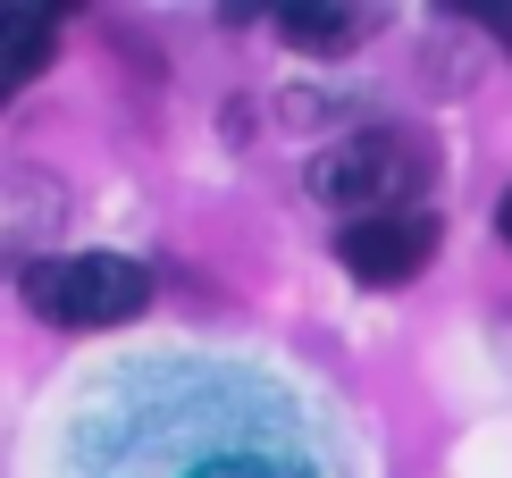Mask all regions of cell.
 I'll return each instance as SVG.
<instances>
[{"instance_id":"5","label":"cell","mask_w":512,"mask_h":478,"mask_svg":"<svg viewBox=\"0 0 512 478\" xmlns=\"http://www.w3.org/2000/svg\"><path fill=\"white\" fill-rule=\"evenodd\" d=\"M277 26H286L294 51H353L370 17L361 9H328V0H294V9H277Z\"/></svg>"},{"instance_id":"8","label":"cell","mask_w":512,"mask_h":478,"mask_svg":"<svg viewBox=\"0 0 512 478\" xmlns=\"http://www.w3.org/2000/svg\"><path fill=\"white\" fill-rule=\"evenodd\" d=\"M496 235H504V244H512V193H504V202H496Z\"/></svg>"},{"instance_id":"6","label":"cell","mask_w":512,"mask_h":478,"mask_svg":"<svg viewBox=\"0 0 512 478\" xmlns=\"http://www.w3.org/2000/svg\"><path fill=\"white\" fill-rule=\"evenodd\" d=\"M194 478H303V470L277 462V453H219V462H202Z\"/></svg>"},{"instance_id":"2","label":"cell","mask_w":512,"mask_h":478,"mask_svg":"<svg viewBox=\"0 0 512 478\" xmlns=\"http://www.w3.org/2000/svg\"><path fill=\"white\" fill-rule=\"evenodd\" d=\"M17 294L51 328H126L152 302V269L126 252H51L17 269Z\"/></svg>"},{"instance_id":"3","label":"cell","mask_w":512,"mask_h":478,"mask_svg":"<svg viewBox=\"0 0 512 478\" xmlns=\"http://www.w3.org/2000/svg\"><path fill=\"white\" fill-rule=\"evenodd\" d=\"M336 260L361 277V286H412L437 260V219L429 210H395V219H353L336 235Z\"/></svg>"},{"instance_id":"7","label":"cell","mask_w":512,"mask_h":478,"mask_svg":"<svg viewBox=\"0 0 512 478\" xmlns=\"http://www.w3.org/2000/svg\"><path fill=\"white\" fill-rule=\"evenodd\" d=\"M462 17H471V26H487V34H496L504 51H512V0H471Z\"/></svg>"},{"instance_id":"1","label":"cell","mask_w":512,"mask_h":478,"mask_svg":"<svg viewBox=\"0 0 512 478\" xmlns=\"http://www.w3.org/2000/svg\"><path fill=\"white\" fill-rule=\"evenodd\" d=\"M429 185V143L403 135V126H361V135L328 143L311 160V193L328 210H345L353 219H395V210H412V193Z\"/></svg>"},{"instance_id":"4","label":"cell","mask_w":512,"mask_h":478,"mask_svg":"<svg viewBox=\"0 0 512 478\" xmlns=\"http://www.w3.org/2000/svg\"><path fill=\"white\" fill-rule=\"evenodd\" d=\"M51 51H59V17L51 9H0V110L51 68Z\"/></svg>"}]
</instances>
